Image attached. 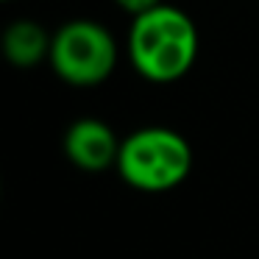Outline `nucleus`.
<instances>
[{"label": "nucleus", "instance_id": "nucleus-1", "mask_svg": "<svg viewBox=\"0 0 259 259\" xmlns=\"http://www.w3.org/2000/svg\"><path fill=\"white\" fill-rule=\"evenodd\" d=\"M201 36L192 17L179 6H162L131 20L125 53L137 73L151 84H173L192 70Z\"/></svg>", "mask_w": 259, "mask_h": 259}, {"label": "nucleus", "instance_id": "nucleus-2", "mask_svg": "<svg viewBox=\"0 0 259 259\" xmlns=\"http://www.w3.org/2000/svg\"><path fill=\"white\" fill-rule=\"evenodd\" d=\"M114 170L131 190L151 195L170 192L190 176L192 148L184 134L167 125H145L123 140Z\"/></svg>", "mask_w": 259, "mask_h": 259}, {"label": "nucleus", "instance_id": "nucleus-3", "mask_svg": "<svg viewBox=\"0 0 259 259\" xmlns=\"http://www.w3.org/2000/svg\"><path fill=\"white\" fill-rule=\"evenodd\" d=\"M120 48L114 34L95 20H70L53 31L51 70L70 87H98L117 70Z\"/></svg>", "mask_w": 259, "mask_h": 259}, {"label": "nucleus", "instance_id": "nucleus-4", "mask_svg": "<svg viewBox=\"0 0 259 259\" xmlns=\"http://www.w3.org/2000/svg\"><path fill=\"white\" fill-rule=\"evenodd\" d=\"M120 145L123 140L114 134V128L98 117H81L70 123L62 140L64 156L84 173H103L109 167H117Z\"/></svg>", "mask_w": 259, "mask_h": 259}, {"label": "nucleus", "instance_id": "nucleus-5", "mask_svg": "<svg viewBox=\"0 0 259 259\" xmlns=\"http://www.w3.org/2000/svg\"><path fill=\"white\" fill-rule=\"evenodd\" d=\"M51 45L53 34L36 20H14L3 31V53L17 70L39 67L45 59H51Z\"/></svg>", "mask_w": 259, "mask_h": 259}, {"label": "nucleus", "instance_id": "nucleus-6", "mask_svg": "<svg viewBox=\"0 0 259 259\" xmlns=\"http://www.w3.org/2000/svg\"><path fill=\"white\" fill-rule=\"evenodd\" d=\"M114 3H117L125 14H131V20H134V17H140V14L151 12V9L162 6L164 0H114Z\"/></svg>", "mask_w": 259, "mask_h": 259}]
</instances>
